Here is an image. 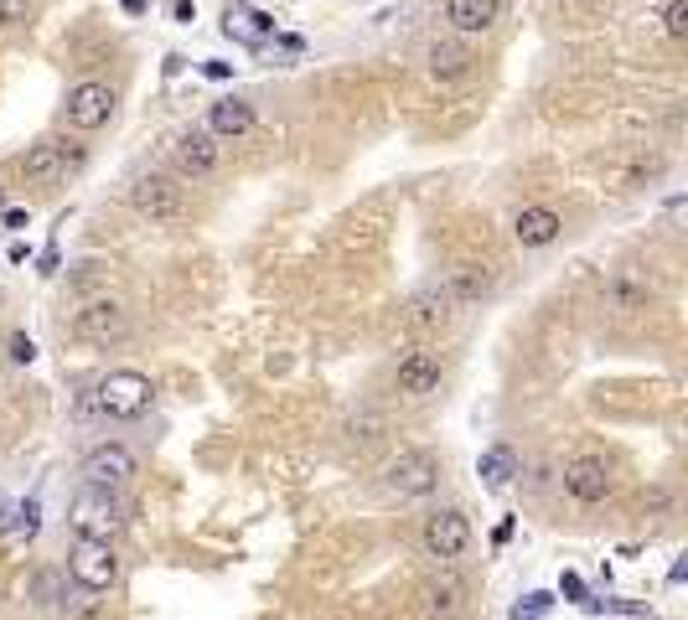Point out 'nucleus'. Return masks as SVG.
Masks as SVG:
<instances>
[{"mask_svg": "<svg viewBox=\"0 0 688 620\" xmlns=\"http://www.w3.org/2000/svg\"><path fill=\"white\" fill-rule=\"evenodd\" d=\"M63 114H68L73 130H99V124H109V114H114V88L109 83H78V88H68Z\"/></svg>", "mask_w": 688, "mask_h": 620, "instance_id": "obj_13", "label": "nucleus"}, {"mask_svg": "<svg viewBox=\"0 0 688 620\" xmlns=\"http://www.w3.org/2000/svg\"><path fill=\"white\" fill-rule=\"evenodd\" d=\"M0 212H6V192H0Z\"/></svg>", "mask_w": 688, "mask_h": 620, "instance_id": "obj_29", "label": "nucleus"}, {"mask_svg": "<svg viewBox=\"0 0 688 620\" xmlns=\"http://www.w3.org/2000/svg\"><path fill=\"white\" fill-rule=\"evenodd\" d=\"M663 31H668V37H688V0H668Z\"/></svg>", "mask_w": 688, "mask_h": 620, "instance_id": "obj_24", "label": "nucleus"}, {"mask_svg": "<svg viewBox=\"0 0 688 620\" xmlns=\"http://www.w3.org/2000/svg\"><path fill=\"white\" fill-rule=\"evenodd\" d=\"M559 212L554 207H523L518 217H513V238L523 243V248H549L554 238H559Z\"/></svg>", "mask_w": 688, "mask_h": 620, "instance_id": "obj_18", "label": "nucleus"}, {"mask_svg": "<svg viewBox=\"0 0 688 620\" xmlns=\"http://www.w3.org/2000/svg\"><path fill=\"white\" fill-rule=\"evenodd\" d=\"M476 476H482V486H487V491H502L507 481L518 476V455L507 450V445H492L482 460H476Z\"/></svg>", "mask_w": 688, "mask_h": 620, "instance_id": "obj_22", "label": "nucleus"}, {"mask_svg": "<svg viewBox=\"0 0 688 620\" xmlns=\"http://www.w3.org/2000/svg\"><path fill=\"white\" fill-rule=\"evenodd\" d=\"M68 522H73V533L78 538H99L109 543L119 527H125V507H119V491H94V486H83L73 496V507H68Z\"/></svg>", "mask_w": 688, "mask_h": 620, "instance_id": "obj_3", "label": "nucleus"}, {"mask_svg": "<svg viewBox=\"0 0 688 620\" xmlns=\"http://www.w3.org/2000/svg\"><path fill=\"white\" fill-rule=\"evenodd\" d=\"M549 605H554L549 595H528V605H513V620H538Z\"/></svg>", "mask_w": 688, "mask_h": 620, "instance_id": "obj_25", "label": "nucleus"}, {"mask_svg": "<svg viewBox=\"0 0 688 620\" xmlns=\"http://www.w3.org/2000/svg\"><path fill=\"white\" fill-rule=\"evenodd\" d=\"M466 595H471L466 579L451 564H440V574H430L420 584V610H425V620H456L466 610Z\"/></svg>", "mask_w": 688, "mask_h": 620, "instance_id": "obj_11", "label": "nucleus"}, {"mask_svg": "<svg viewBox=\"0 0 688 620\" xmlns=\"http://www.w3.org/2000/svg\"><path fill=\"white\" fill-rule=\"evenodd\" d=\"M32 357H37V347H32V336H26V331H16V336H11V362H21V367H26V362H32Z\"/></svg>", "mask_w": 688, "mask_h": 620, "instance_id": "obj_26", "label": "nucleus"}, {"mask_svg": "<svg viewBox=\"0 0 688 620\" xmlns=\"http://www.w3.org/2000/svg\"><path fill=\"white\" fill-rule=\"evenodd\" d=\"M130 202L140 217H151V223H176V217L187 212V186L166 171H145L130 186Z\"/></svg>", "mask_w": 688, "mask_h": 620, "instance_id": "obj_4", "label": "nucleus"}, {"mask_svg": "<svg viewBox=\"0 0 688 620\" xmlns=\"http://www.w3.org/2000/svg\"><path fill=\"white\" fill-rule=\"evenodd\" d=\"M73 166H78V150H68L63 140H37L32 150H26V161H21L26 181H37V186H47V181H63Z\"/></svg>", "mask_w": 688, "mask_h": 620, "instance_id": "obj_14", "label": "nucleus"}, {"mask_svg": "<svg viewBox=\"0 0 688 620\" xmlns=\"http://www.w3.org/2000/svg\"><path fill=\"white\" fill-rule=\"evenodd\" d=\"M254 130V104L249 99H218L207 109V135L213 140H238Z\"/></svg>", "mask_w": 688, "mask_h": 620, "instance_id": "obj_17", "label": "nucleus"}, {"mask_svg": "<svg viewBox=\"0 0 688 620\" xmlns=\"http://www.w3.org/2000/svg\"><path fill=\"white\" fill-rule=\"evenodd\" d=\"M440 486V460L430 450H399L383 465V491L399 496V502H420Z\"/></svg>", "mask_w": 688, "mask_h": 620, "instance_id": "obj_2", "label": "nucleus"}, {"mask_svg": "<svg viewBox=\"0 0 688 620\" xmlns=\"http://www.w3.org/2000/svg\"><path fill=\"white\" fill-rule=\"evenodd\" d=\"M151 398H156V383L135 367H114L94 383V409L104 419H140L145 409H151Z\"/></svg>", "mask_w": 688, "mask_h": 620, "instance_id": "obj_1", "label": "nucleus"}, {"mask_svg": "<svg viewBox=\"0 0 688 620\" xmlns=\"http://www.w3.org/2000/svg\"><path fill=\"white\" fill-rule=\"evenodd\" d=\"M451 316H456V300L445 295V285H425V290H414L404 300V326L420 331V336L445 331V326H451Z\"/></svg>", "mask_w": 688, "mask_h": 620, "instance_id": "obj_12", "label": "nucleus"}, {"mask_svg": "<svg viewBox=\"0 0 688 620\" xmlns=\"http://www.w3.org/2000/svg\"><path fill=\"white\" fill-rule=\"evenodd\" d=\"M37 16V0H0V26H26Z\"/></svg>", "mask_w": 688, "mask_h": 620, "instance_id": "obj_23", "label": "nucleus"}, {"mask_svg": "<svg viewBox=\"0 0 688 620\" xmlns=\"http://www.w3.org/2000/svg\"><path fill=\"white\" fill-rule=\"evenodd\" d=\"M440 378H445V362H440V352L435 347H409L404 357H399V367H394V383H399V393L404 398H430L435 388H440Z\"/></svg>", "mask_w": 688, "mask_h": 620, "instance_id": "obj_10", "label": "nucleus"}, {"mask_svg": "<svg viewBox=\"0 0 688 620\" xmlns=\"http://www.w3.org/2000/svg\"><path fill=\"white\" fill-rule=\"evenodd\" d=\"M445 21L456 37H487L502 21V0H445Z\"/></svg>", "mask_w": 688, "mask_h": 620, "instance_id": "obj_15", "label": "nucleus"}, {"mask_svg": "<svg viewBox=\"0 0 688 620\" xmlns=\"http://www.w3.org/2000/svg\"><path fill=\"white\" fill-rule=\"evenodd\" d=\"M425 62H430V78H440V83H451V78H461V73L471 68V52H466V42H456V37H445V42H430Z\"/></svg>", "mask_w": 688, "mask_h": 620, "instance_id": "obj_19", "label": "nucleus"}, {"mask_svg": "<svg viewBox=\"0 0 688 620\" xmlns=\"http://www.w3.org/2000/svg\"><path fill=\"white\" fill-rule=\"evenodd\" d=\"M564 491H570L580 507H601L616 491V476H611V465L601 455H575L570 465H564Z\"/></svg>", "mask_w": 688, "mask_h": 620, "instance_id": "obj_7", "label": "nucleus"}, {"mask_svg": "<svg viewBox=\"0 0 688 620\" xmlns=\"http://www.w3.org/2000/svg\"><path fill=\"white\" fill-rule=\"evenodd\" d=\"M83 486H94V491H119V486H130L135 476V455L130 445H94L83 455Z\"/></svg>", "mask_w": 688, "mask_h": 620, "instance_id": "obj_8", "label": "nucleus"}, {"mask_svg": "<svg viewBox=\"0 0 688 620\" xmlns=\"http://www.w3.org/2000/svg\"><path fill=\"white\" fill-rule=\"evenodd\" d=\"M73 331H78L83 341H94V347H114V341L130 336V310L119 305V300H88V305L78 310Z\"/></svg>", "mask_w": 688, "mask_h": 620, "instance_id": "obj_9", "label": "nucleus"}, {"mask_svg": "<svg viewBox=\"0 0 688 620\" xmlns=\"http://www.w3.org/2000/svg\"><path fill=\"white\" fill-rule=\"evenodd\" d=\"M119 6H125V11H145V0H119Z\"/></svg>", "mask_w": 688, "mask_h": 620, "instance_id": "obj_28", "label": "nucleus"}, {"mask_svg": "<svg viewBox=\"0 0 688 620\" xmlns=\"http://www.w3.org/2000/svg\"><path fill=\"white\" fill-rule=\"evenodd\" d=\"M68 574H73L78 589H88V595H104V589H114V579H119V558L99 538H78L73 553H68Z\"/></svg>", "mask_w": 688, "mask_h": 620, "instance_id": "obj_6", "label": "nucleus"}, {"mask_svg": "<svg viewBox=\"0 0 688 620\" xmlns=\"http://www.w3.org/2000/svg\"><path fill=\"white\" fill-rule=\"evenodd\" d=\"M0 533H11V502H0Z\"/></svg>", "mask_w": 688, "mask_h": 620, "instance_id": "obj_27", "label": "nucleus"}, {"mask_svg": "<svg viewBox=\"0 0 688 620\" xmlns=\"http://www.w3.org/2000/svg\"><path fill=\"white\" fill-rule=\"evenodd\" d=\"M171 161L182 176H207L218 166V140L207 135V130H182L171 140Z\"/></svg>", "mask_w": 688, "mask_h": 620, "instance_id": "obj_16", "label": "nucleus"}, {"mask_svg": "<svg viewBox=\"0 0 688 620\" xmlns=\"http://www.w3.org/2000/svg\"><path fill=\"white\" fill-rule=\"evenodd\" d=\"M223 31L233 42H244V47H264L269 37H275V21H269L264 11H228Z\"/></svg>", "mask_w": 688, "mask_h": 620, "instance_id": "obj_21", "label": "nucleus"}, {"mask_svg": "<svg viewBox=\"0 0 688 620\" xmlns=\"http://www.w3.org/2000/svg\"><path fill=\"white\" fill-rule=\"evenodd\" d=\"M487 290H492V269L487 264H461V269H451V279H445V295H451L456 305L482 300Z\"/></svg>", "mask_w": 688, "mask_h": 620, "instance_id": "obj_20", "label": "nucleus"}, {"mask_svg": "<svg viewBox=\"0 0 688 620\" xmlns=\"http://www.w3.org/2000/svg\"><path fill=\"white\" fill-rule=\"evenodd\" d=\"M420 543H425V553L435 558V564H456V558L471 548V517L461 507L430 512L425 527H420Z\"/></svg>", "mask_w": 688, "mask_h": 620, "instance_id": "obj_5", "label": "nucleus"}]
</instances>
